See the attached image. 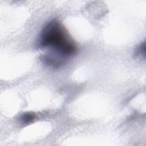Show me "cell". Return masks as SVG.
Returning a JSON list of instances; mask_svg holds the SVG:
<instances>
[{
	"mask_svg": "<svg viewBox=\"0 0 146 146\" xmlns=\"http://www.w3.org/2000/svg\"><path fill=\"white\" fill-rule=\"evenodd\" d=\"M36 46L40 49H48L50 52L46 54L63 64L76 51V46L66 29L55 19L48 22L43 27L36 40Z\"/></svg>",
	"mask_w": 146,
	"mask_h": 146,
	"instance_id": "obj_1",
	"label": "cell"
},
{
	"mask_svg": "<svg viewBox=\"0 0 146 146\" xmlns=\"http://www.w3.org/2000/svg\"><path fill=\"white\" fill-rule=\"evenodd\" d=\"M35 114L33 112H25L20 117V120L22 123L25 124H30L35 119Z\"/></svg>",
	"mask_w": 146,
	"mask_h": 146,
	"instance_id": "obj_2",
	"label": "cell"
},
{
	"mask_svg": "<svg viewBox=\"0 0 146 146\" xmlns=\"http://www.w3.org/2000/svg\"><path fill=\"white\" fill-rule=\"evenodd\" d=\"M134 55L136 58H141L142 56H145V42L141 43L135 50Z\"/></svg>",
	"mask_w": 146,
	"mask_h": 146,
	"instance_id": "obj_3",
	"label": "cell"
}]
</instances>
